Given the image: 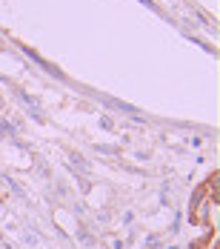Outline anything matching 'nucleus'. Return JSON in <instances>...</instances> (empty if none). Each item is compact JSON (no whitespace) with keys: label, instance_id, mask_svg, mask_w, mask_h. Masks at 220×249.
I'll return each mask as SVG.
<instances>
[{"label":"nucleus","instance_id":"1","mask_svg":"<svg viewBox=\"0 0 220 249\" xmlns=\"http://www.w3.org/2000/svg\"><path fill=\"white\" fill-rule=\"evenodd\" d=\"M209 189H212V200L218 203V175L212 178V183H209Z\"/></svg>","mask_w":220,"mask_h":249}]
</instances>
